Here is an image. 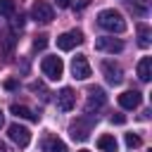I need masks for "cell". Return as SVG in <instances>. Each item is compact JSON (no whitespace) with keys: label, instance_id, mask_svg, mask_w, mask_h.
Wrapping results in <instances>:
<instances>
[{"label":"cell","instance_id":"6da1fadb","mask_svg":"<svg viewBox=\"0 0 152 152\" xmlns=\"http://www.w3.org/2000/svg\"><path fill=\"white\" fill-rule=\"evenodd\" d=\"M97 24H100V28H104L109 33H124L126 31V19L116 10H102L97 14Z\"/></svg>","mask_w":152,"mask_h":152},{"label":"cell","instance_id":"7a4b0ae2","mask_svg":"<svg viewBox=\"0 0 152 152\" xmlns=\"http://www.w3.org/2000/svg\"><path fill=\"white\" fill-rule=\"evenodd\" d=\"M40 69H43V74H45L48 78H52V81L62 78V74H64V64H62V59H59V57H55V55H50V57H43V62H40Z\"/></svg>","mask_w":152,"mask_h":152},{"label":"cell","instance_id":"3957f363","mask_svg":"<svg viewBox=\"0 0 152 152\" xmlns=\"http://www.w3.org/2000/svg\"><path fill=\"white\" fill-rule=\"evenodd\" d=\"M90 128H93V116H78L69 126V133H71L74 140H86L88 133H90Z\"/></svg>","mask_w":152,"mask_h":152},{"label":"cell","instance_id":"277c9868","mask_svg":"<svg viewBox=\"0 0 152 152\" xmlns=\"http://www.w3.org/2000/svg\"><path fill=\"white\" fill-rule=\"evenodd\" d=\"M81 43H83V33H81V31H66V33L57 36V48L64 50V52L74 50V48L81 45Z\"/></svg>","mask_w":152,"mask_h":152},{"label":"cell","instance_id":"5b68a950","mask_svg":"<svg viewBox=\"0 0 152 152\" xmlns=\"http://www.w3.org/2000/svg\"><path fill=\"white\" fill-rule=\"evenodd\" d=\"M71 74H74V78H78V81H86V78H90V64H88V57L86 55H76L74 59H71Z\"/></svg>","mask_w":152,"mask_h":152},{"label":"cell","instance_id":"8992f818","mask_svg":"<svg viewBox=\"0 0 152 152\" xmlns=\"http://www.w3.org/2000/svg\"><path fill=\"white\" fill-rule=\"evenodd\" d=\"M31 17H33L36 21H40V24H48V21H52L55 12H52V7H50L45 0H36L33 7H31Z\"/></svg>","mask_w":152,"mask_h":152},{"label":"cell","instance_id":"52a82bcc","mask_svg":"<svg viewBox=\"0 0 152 152\" xmlns=\"http://www.w3.org/2000/svg\"><path fill=\"white\" fill-rule=\"evenodd\" d=\"M7 135H10V140L17 142L19 147H26V145L31 142V131L24 128V126H19V124H12V126L7 128Z\"/></svg>","mask_w":152,"mask_h":152},{"label":"cell","instance_id":"ba28073f","mask_svg":"<svg viewBox=\"0 0 152 152\" xmlns=\"http://www.w3.org/2000/svg\"><path fill=\"white\" fill-rule=\"evenodd\" d=\"M17 48V38H14V31L10 28H0V57H10Z\"/></svg>","mask_w":152,"mask_h":152},{"label":"cell","instance_id":"9c48e42d","mask_svg":"<svg viewBox=\"0 0 152 152\" xmlns=\"http://www.w3.org/2000/svg\"><path fill=\"white\" fill-rule=\"evenodd\" d=\"M102 74H104V78H107L112 86H119V83L124 81V71H121V66L114 64V62H109V59L102 62Z\"/></svg>","mask_w":152,"mask_h":152},{"label":"cell","instance_id":"30bf717a","mask_svg":"<svg viewBox=\"0 0 152 152\" xmlns=\"http://www.w3.org/2000/svg\"><path fill=\"white\" fill-rule=\"evenodd\" d=\"M95 50H100V52H112V55H114V52H121V50H124V43H121L119 38H107V36H104V38H97V40H95Z\"/></svg>","mask_w":152,"mask_h":152},{"label":"cell","instance_id":"8fae6325","mask_svg":"<svg viewBox=\"0 0 152 152\" xmlns=\"http://www.w3.org/2000/svg\"><path fill=\"white\" fill-rule=\"evenodd\" d=\"M74 102H76V95H74L71 88H62V90L57 93V107H59L62 112H71V109H74Z\"/></svg>","mask_w":152,"mask_h":152},{"label":"cell","instance_id":"7c38bea8","mask_svg":"<svg viewBox=\"0 0 152 152\" xmlns=\"http://www.w3.org/2000/svg\"><path fill=\"white\" fill-rule=\"evenodd\" d=\"M104 102H107V97H104V90H102V88H90L86 109H88V112H93V109H100V107H104Z\"/></svg>","mask_w":152,"mask_h":152},{"label":"cell","instance_id":"4fadbf2b","mask_svg":"<svg viewBox=\"0 0 152 152\" xmlns=\"http://www.w3.org/2000/svg\"><path fill=\"white\" fill-rule=\"evenodd\" d=\"M140 100H142V95H140L138 90H126V93L119 95V104H121L124 109H135V107L140 104Z\"/></svg>","mask_w":152,"mask_h":152},{"label":"cell","instance_id":"5bb4252c","mask_svg":"<svg viewBox=\"0 0 152 152\" xmlns=\"http://www.w3.org/2000/svg\"><path fill=\"white\" fill-rule=\"evenodd\" d=\"M10 112H12L14 116H19V119H28V121H38V119H40V114L31 112L26 104H12V107H10Z\"/></svg>","mask_w":152,"mask_h":152},{"label":"cell","instance_id":"9a60e30c","mask_svg":"<svg viewBox=\"0 0 152 152\" xmlns=\"http://www.w3.org/2000/svg\"><path fill=\"white\" fill-rule=\"evenodd\" d=\"M97 147H100L102 152H116L119 142H116V138H114V135L104 133V135H100V138H97Z\"/></svg>","mask_w":152,"mask_h":152},{"label":"cell","instance_id":"2e32d148","mask_svg":"<svg viewBox=\"0 0 152 152\" xmlns=\"http://www.w3.org/2000/svg\"><path fill=\"white\" fill-rule=\"evenodd\" d=\"M152 76V57H142L138 62V78L140 81H150Z\"/></svg>","mask_w":152,"mask_h":152},{"label":"cell","instance_id":"e0dca14e","mask_svg":"<svg viewBox=\"0 0 152 152\" xmlns=\"http://www.w3.org/2000/svg\"><path fill=\"white\" fill-rule=\"evenodd\" d=\"M43 152H66V145L59 140V138H45L43 140Z\"/></svg>","mask_w":152,"mask_h":152},{"label":"cell","instance_id":"ac0fdd59","mask_svg":"<svg viewBox=\"0 0 152 152\" xmlns=\"http://www.w3.org/2000/svg\"><path fill=\"white\" fill-rule=\"evenodd\" d=\"M138 43L142 48L150 45V28H147V24H138Z\"/></svg>","mask_w":152,"mask_h":152},{"label":"cell","instance_id":"d6986e66","mask_svg":"<svg viewBox=\"0 0 152 152\" xmlns=\"http://www.w3.org/2000/svg\"><path fill=\"white\" fill-rule=\"evenodd\" d=\"M14 12H17L14 0H0V14L2 17H14Z\"/></svg>","mask_w":152,"mask_h":152},{"label":"cell","instance_id":"ffe728a7","mask_svg":"<svg viewBox=\"0 0 152 152\" xmlns=\"http://www.w3.org/2000/svg\"><path fill=\"white\" fill-rule=\"evenodd\" d=\"M142 145V140H140V135H135V133H126V147H131V150H135V147H140Z\"/></svg>","mask_w":152,"mask_h":152},{"label":"cell","instance_id":"44dd1931","mask_svg":"<svg viewBox=\"0 0 152 152\" xmlns=\"http://www.w3.org/2000/svg\"><path fill=\"white\" fill-rule=\"evenodd\" d=\"M10 24H12V28H10V31H17V28H21V26H24V17H21V14H19V17H12V21H10Z\"/></svg>","mask_w":152,"mask_h":152},{"label":"cell","instance_id":"7402d4cb","mask_svg":"<svg viewBox=\"0 0 152 152\" xmlns=\"http://www.w3.org/2000/svg\"><path fill=\"white\" fill-rule=\"evenodd\" d=\"M45 45H48V38H45V36H38V38L33 40V50H43Z\"/></svg>","mask_w":152,"mask_h":152},{"label":"cell","instance_id":"603a6c76","mask_svg":"<svg viewBox=\"0 0 152 152\" xmlns=\"http://www.w3.org/2000/svg\"><path fill=\"white\" fill-rule=\"evenodd\" d=\"M5 88H7V90H17V88H19V81H17V78H7V81H5Z\"/></svg>","mask_w":152,"mask_h":152},{"label":"cell","instance_id":"cb8c5ba5","mask_svg":"<svg viewBox=\"0 0 152 152\" xmlns=\"http://www.w3.org/2000/svg\"><path fill=\"white\" fill-rule=\"evenodd\" d=\"M112 124H119V126H121V124H126V116H124V114H114V116H112Z\"/></svg>","mask_w":152,"mask_h":152},{"label":"cell","instance_id":"d4e9b609","mask_svg":"<svg viewBox=\"0 0 152 152\" xmlns=\"http://www.w3.org/2000/svg\"><path fill=\"white\" fill-rule=\"evenodd\" d=\"M90 5V0H78L76 2V10H83V7H88Z\"/></svg>","mask_w":152,"mask_h":152},{"label":"cell","instance_id":"484cf974","mask_svg":"<svg viewBox=\"0 0 152 152\" xmlns=\"http://www.w3.org/2000/svg\"><path fill=\"white\" fill-rule=\"evenodd\" d=\"M55 2H57L59 7H69V5H71V0H55Z\"/></svg>","mask_w":152,"mask_h":152},{"label":"cell","instance_id":"4316f807","mask_svg":"<svg viewBox=\"0 0 152 152\" xmlns=\"http://www.w3.org/2000/svg\"><path fill=\"white\" fill-rule=\"evenodd\" d=\"M128 2H133V5H138V2H142V0H128Z\"/></svg>","mask_w":152,"mask_h":152},{"label":"cell","instance_id":"83f0119b","mask_svg":"<svg viewBox=\"0 0 152 152\" xmlns=\"http://www.w3.org/2000/svg\"><path fill=\"white\" fill-rule=\"evenodd\" d=\"M2 121H5V116H2V112H0V126H2Z\"/></svg>","mask_w":152,"mask_h":152},{"label":"cell","instance_id":"f1b7e54d","mask_svg":"<svg viewBox=\"0 0 152 152\" xmlns=\"http://www.w3.org/2000/svg\"><path fill=\"white\" fill-rule=\"evenodd\" d=\"M81 152H88V150H81Z\"/></svg>","mask_w":152,"mask_h":152}]
</instances>
